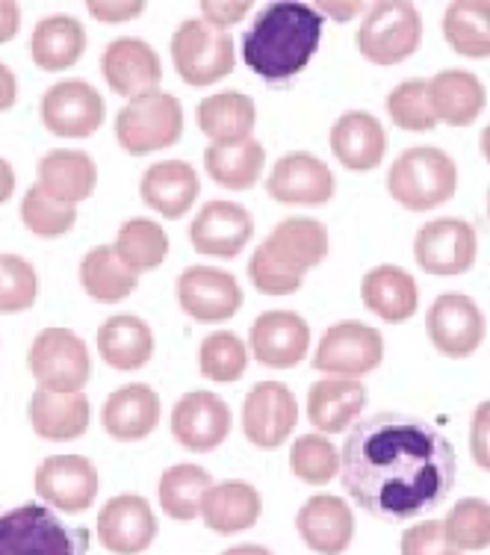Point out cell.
<instances>
[{
  "label": "cell",
  "mask_w": 490,
  "mask_h": 555,
  "mask_svg": "<svg viewBox=\"0 0 490 555\" xmlns=\"http://www.w3.org/2000/svg\"><path fill=\"white\" fill-rule=\"evenodd\" d=\"M459 476L443 431L414 414L382 411L361 420L340 449L346 493L373 517L405 524L447 500Z\"/></svg>",
  "instance_id": "obj_1"
},
{
  "label": "cell",
  "mask_w": 490,
  "mask_h": 555,
  "mask_svg": "<svg viewBox=\"0 0 490 555\" xmlns=\"http://www.w3.org/2000/svg\"><path fill=\"white\" fill-rule=\"evenodd\" d=\"M322 12L308 3L278 0L257 12L255 24L243 36L245 65L269 83L289 80L308 68L320 51Z\"/></svg>",
  "instance_id": "obj_2"
},
{
  "label": "cell",
  "mask_w": 490,
  "mask_h": 555,
  "mask_svg": "<svg viewBox=\"0 0 490 555\" xmlns=\"http://www.w3.org/2000/svg\"><path fill=\"white\" fill-rule=\"evenodd\" d=\"M387 193L411 214H426L459 193V166L447 151L416 145L402 151L387 171Z\"/></svg>",
  "instance_id": "obj_3"
},
{
  "label": "cell",
  "mask_w": 490,
  "mask_h": 555,
  "mask_svg": "<svg viewBox=\"0 0 490 555\" xmlns=\"http://www.w3.org/2000/svg\"><path fill=\"white\" fill-rule=\"evenodd\" d=\"M89 532L68 529L44 505H18L0 514V555H86Z\"/></svg>",
  "instance_id": "obj_4"
},
{
  "label": "cell",
  "mask_w": 490,
  "mask_h": 555,
  "mask_svg": "<svg viewBox=\"0 0 490 555\" xmlns=\"http://www.w3.org/2000/svg\"><path fill=\"white\" fill-rule=\"evenodd\" d=\"M183 137V107L169 92H154L128 101L116 118V139L130 157H145L171 149Z\"/></svg>",
  "instance_id": "obj_5"
},
{
  "label": "cell",
  "mask_w": 490,
  "mask_h": 555,
  "mask_svg": "<svg viewBox=\"0 0 490 555\" xmlns=\"http://www.w3.org/2000/svg\"><path fill=\"white\" fill-rule=\"evenodd\" d=\"M423 42V18L414 3L378 0L370 7L358 30V51L373 65H396Z\"/></svg>",
  "instance_id": "obj_6"
},
{
  "label": "cell",
  "mask_w": 490,
  "mask_h": 555,
  "mask_svg": "<svg viewBox=\"0 0 490 555\" xmlns=\"http://www.w3.org/2000/svg\"><path fill=\"white\" fill-rule=\"evenodd\" d=\"M171 60L186 86H214L234 72V39L207 22L186 18L171 36Z\"/></svg>",
  "instance_id": "obj_7"
},
{
  "label": "cell",
  "mask_w": 490,
  "mask_h": 555,
  "mask_svg": "<svg viewBox=\"0 0 490 555\" xmlns=\"http://www.w3.org/2000/svg\"><path fill=\"white\" fill-rule=\"evenodd\" d=\"M27 366L39 390H51V393H77L92 375L89 349L72 328H44L33 340Z\"/></svg>",
  "instance_id": "obj_8"
},
{
  "label": "cell",
  "mask_w": 490,
  "mask_h": 555,
  "mask_svg": "<svg viewBox=\"0 0 490 555\" xmlns=\"http://www.w3.org/2000/svg\"><path fill=\"white\" fill-rule=\"evenodd\" d=\"M384 361V337L363 322H337L322 334L313 370L334 378H361Z\"/></svg>",
  "instance_id": "obj_9"
},
{
  "label": "cell",
  "mask_w": 490,
  "mask_h": 555,
  "mask_svg": "<svg viewBox=\"0 0 490 555\" xmlns=\"http://www.w3.org/2000/svg\"><path fill=\"white\" fill-rule=\"evenodd\" d=\"M426 334L435 349L447 358H469L479 352L488 325L485 313L467 293H443L426 313Z\"/></svg>",
  "instance_id": "obj_10"
},
{
  "label": "cell",
  "mask_w": 490,
  "mask_h": 555,
  "mask_svg": "<svg viewBox=\"0 0 490 555\" xmlns=\"http://www.w3.org/2000/svg\"><path fill=\"white\" fill-rule=\"evenodd\" d=\"M479 240L476 228L464 219H435L416 231V267L428 275H464L476 263Z\"/></svg>",
  "instance_id": "obj_11"
},
{
  "label": "cell",
  "mask_w": 490,
  "mask_h": 555,
  "mask_svg": "<svg viewBox=\"0 0 490 555\" xmlns=\"http://www.w3.org/2000/svg\"><path fill=\"white\" fill-rule=\"evenodd\" d=\"M299 423L296 396L284 382H257L243 402V435L260 449H278L287 443Z\"/></svg>",
  "instance_id": "obj_12"
},
{
  "label": "cell",
  "mask_w": 490,
  "mask_h": 555,
  "mask_svg": "<svg viewBox=\"0 0 490 555\" xmlns=\"http://www.w3.org/2000/svg\"><path fill=\"white\" fill-rule=\"evenodd\" d=\"M104 98L86 80H60L42 98V125L54 137L86 139L104 125Z\"/></svg>",
  "instance_id": "obj_13"
},
{
  "label": "cell",
  "mask_w": 490,
  "mask_h": 555,
  "mask_svg": "<svg viewBox=\"0 0 490 555\" xmlns=\"http://www.w3.org/2000/svg\"><path fill=\"white\" fill-rule=\"evenodd\" d=\"M178 301L186 317L204 325L234 320L243 308V287L231 272L216 267H190L178 278Z\"/></svg>",
  "instance_id": "obj_14"
},
{
  "label": "cell",
  "mask_w": 490,
  "mask_h": 555,
  "mask_svg": "<svg viewBox=\"0 0 490 555\" xmlns=\"http://www.w3.org/2000/svg\"><path fill=\"white\" fill-rule=\"evenodd\" d=\"M157 532V514L139 493H118L104 502L98 514V538L113 555H142L154 544Z\"/></svg>",
  "instance_id": "obj_15"
},
{
  "label": "cell",
  "mask_w": 490,
  "mask_h": 555,
  "mask_svg": "<svg viewBox=\"0 0 490 555\" xmlns=\"http://www.w3.org/2000/svg\"><path fill=\"white\" fill-rule=\"evenodd\" d=\"M101 75L121 98H142L160 92L163 63L157 51L142 39H113L101 54Z\"/></svg>",
  "instance_id": "obj_16"
},
{
  "label": "cell",
  "mask_w": 490,
  "mask_h": 555,
  "mask_svg": "<svg viewBox=\"0 0 490 555\" xmlns=\"http://www.w3.org/2000/svg\"><path fill=\"white\" fill-rule=\"evenodd\" d=\"M36 493L56 512L83 514L98 496L95 464L83 455H51L36 470Z\"/></svg>",
  "instance_id": "obj_17"
},
{
  "label": "cell",
  "mask_w": 490,
  "mask_h": 555,
  "mask_svg": "<svg viewBox=\"0 0 490 555\" xmlns=\"http://www.w3.org/2000/svg\"><path fill=\"white\" fill-rule=\"evenodd\" d=\"M248 349L263 366L293 370L308 358L310 325L293 310H267L248 332Z\"/></svg>",
  "instance_id": "obj_18"
},
{
  "label": "cell",
  "mask_w": 490,
  "mask_h": 555,
  "mask_svg": "<svg viewBox=\"0 0 490 555\" xmlns=\"http://www.w3.org/2000/svg\"><path fill=\"white\" fill-rule=\"evenodd\" d=\"M171 435L190 452H210L231 435V411L210 390H190L175 402Z\"/></svg>",
  "instance_id": "obj_19"
},
{
  "label": "cell",
  "mask_w": 490,
  "mask_h": 555,
  "mask_svg": "<svg viewBox=\"0 0 490 555\" xmlns=\"http://www.w3.org/2000/svg\"><path fill=\"white\" fill-rule=\"evenodd\" d=\"M267 193L278 204L320 207L334 198V175L320 157H313L308 151L284 154L267 178Z\"/></svg>",
  "instance_id": "obj_20"
},
{
  "label": "cell",
  "mask_w": 490,
  "mask_h": 555,
  "mask_svg": "<svg viewBox=\"0 0 490 555\" xmlns=\"http://www.w3.org/2000/svg\"><path fill=\"white\" fill-rule=\"evenodd\" d=\"M255 236V216L236 202H207L190 224L195 251L210 257H236Z\"/></svg>",
  "instance_id": "obj_21"
},
{
  "label": "cell",
  "mask_w": 490,
  "mask_h": 555,
  "mask_svg": "<svg viewBox=\"0 0 490 555\" xmlns=\"http://www.w3.org/2000/svg\"><path fill=\"white\" fill-rule=\"evenodd\" d=\"M296 526L301 541L317 555H343L352 544L354 514L340 496L317 493L299 508Z\"/></svg>",
  "instance_id": "obj_22"
},
{
  "label": "cell",
  "mask_w": 490,
  "mask_h": 555,
  "mask_svg": "<svg viewBox=\"0 0 490 555\" xmlns=\"http://www.w3.org/2000/svg\"><path fill=\"white\" fill-rule=\"evenodd\" d=\"M101 423L113 440H121V443L145 440L160 423V396L142 382L118 387L104 402Z\"/></svg>",
  "instance_id": "obj_23"
},
{
  "label": "cell",
  "mask_w": 490,
  "mask_h": 555,
  "mask_svg": "<svg viewBox=\"0 0 490 555\" xmlns=\"http://www.w3.org/2000/svg\"><path fill=\"white\" fill-rule=\"evenodd\" d=\"M198 193H202L198 171L183 160L154 163L142 171V181H139L142 202L166 219H181L190 214L192 204L198 202Z\"/></svg>",
  "instance_id": "obj_24"
},
{
  "label": "cell",
  "mask_w": 490,
  "mask_h": 555,
  "mask_svg": "<svg viewBox=\"0 0 490 555\" xmlns=\"http://www.w3.org/2000/svg\"><path fill=\"white\" fill-rule=\"evenodd\" d=\"M331 154L349 171H373L387 154V130L373 113L352 109L331 128Z\"/></svg>",
  "instance_id": "obj_25"
},
{
  "label": "cell",
  "mask_w": 490,
  "mask_h": 555,
  "mask_svg": "<svg viewBox=\"0 0 490 555\" xmlns=\"http://www.w3.org/2000/svg\"><path fill=\"white\" fill-rule=\"evenodd\" d=\"M27 420L42 440L65 443V440L83 438L89 428V396L83 390L77 393L36 390L27 402Z\"/></svg>",
  "instance_id": "obj_26"
},
{
  "label": "cell",
  "mask_w": 490,
  "mask_h": 555,
  "mask_svg": "<svg viewBox=\"0 0 490 555\" xmlns=\"http://www.w3.org/2000/svg\"><path fill=\"white\" fill-rule=\"evenodd\" d=\"M361 299L370 313L390 325H402L416 313L420 305V289L411 272L394 263L370 269L361 281Z\"/></svg>",
  "instance_id": "obj_27"
},
{
  "label": "cell",
  "mask_w": 490,
  "mask_h": 555,
  "mask_svg": "<svg viewBox=\"0 0 490 555\" xmlns=\"http://www.w3.org/2000/svg\"><path fill=\"white\" fill-rule=\"evenodd\" d=\"M263 248L278 263L308 275V269L322 263L328 255V231L310 216H289L275 224V231L263 240Z\"/></svg>",
  "instance_id": "obj_28"
},
{
  "label": "cell",
  "mask_w": 490,
  "mask_h": 555,
  "mask_svg": "<svg viewBox=\"0 0 490 555\" xmlns=\"http://www.w3.org/2000/svg\"><path fill=\"white\" fill-rule=\"evenodd\" d=\"M428 101L437 121L449 128H469L488 104V89L476 75L449 68L428 80Z\"/></svg>",
  "instance_id": "obj_29"
},
{
  "label": "cell",
  "mask_w": 490,
  "mask_h": 555,
  "mask_svg": "<svg viewBox=\"0 0 490 555\" xmlns=\"http://www.w3.org/2000/svg\"><path fill=\"white\" fill-rule=\"evenodd\" d=\"M98 354L118 373L142 370L154 358V332L133 313H116L98 328Z\"/></svg>",
  "instance_id": "obj_30"
},
{
  "label": "cell",
  "mask_w": 490,
  "mask_h": 555,
  "mask_svg": "<svg viewBox=\"0 0 490 555\" xmlns=\"http://www.w3.org/2000/svg\"><path fill=\"white\" fill-rule=\"evenodd\" d=\"M263 500L255 485L243 479H228L214 485L202 502L204 526L216 534H236L252 529L260 520Z\"/></svg>",
  "instance_id": "obj_31"
},
{
  "label": "cell",
  "mask_w": 490,
  "mask_h": 555,
  "mask_svg": "<svg viewBox=\"0 0 490 555\" xmlns=\"http://www.w3.org/2000/svg\"><path fill=\"white\" fill-rule=\"evenodd\" d=\"M366 405V387L358 378H322L308 390V420L322 435L352 426Z\"/></svg>",
  "instance_id": "obj_32"
},
{
  "label": "cell",
  "mask_w": 490,
  "mask_h": 555,
  "mask_svg": "<svg viewBox=\"0 0 490 555\" xmlns=\"http://www.w3.org/2000/svg\"><path fill=\"white\" fill-rule=\"evenodd\" d=\"M36 171L44 193L75 207L95 193L98 186V166L86 151H48Z\"/></svg>",
  "instance_id": "obj_33"
},
{
  "label": "cell",
  "mask_w": 490,
  "mask_h": 555,
  "mask_svg": "<svg viewBox=\"0 0 490 555\" xmlns=\"http://www.w3.org/2000/svg\"><path fill=\"white\" fill-rule=\"evenodd\" d=\"M195 118H198V130L210 139V145H236L252 139L257 107L243 92H219L204 98L195 109Z\"/></svg>",
  "instance_id": "obj_34"
},
{
  "label": "cell",
  "mask_w": 490,
  "mask_h": 555,
  "mask_svg": "<svg viewBox=\"0 0 490 555\" xmlns=\"http://www.w3.org/2000/svg\"><path fill=\"white\" fill-rule=\"evenodd\" d=\"M86 54V27L75 15H48L33 27L30 56L42 72H65Z\"/></svg>",
  "instance_id": "obj_35"
},
{
  "label": "cell",
  "mask_w": 490,
  "mask_h": 555,
  "mask_svg": "<svg viewBox=\"0 0 490 555\" xmlns=\"http://www.w3.org/2000/svg\"><path fill=\"white\" fill-rule=\"evenodd\" d=\"M267 166V151L257 139H245L236 145H207L204 171L224 190H252Z\"/></svg>",
  "instance_id": "obj_36"
},
{
  "label": "cell",
  "mask_w": 490,
  "mask_h": 555,
  "mask_svg": "<svg viewBox=\"0 0 490 555\" xmlns=\"http://www.w3.org/2000/svg\"><path fill=\"white\" fill-rule=\"evenodd\" d=\"M80 284H83L86 296L98 305H116L137 289L139 275L121 263L116 248L98 246L89 248L80 260Z\"/></svg>",
  "instance_id": "obj_37"
},
{
  "label": "cell",
  "mask_w": 490,
  "mask_h": 555,
  "mask_svg": "<svg viewBox=\"0 0 490 555\" xmlns=\"http://www.w3.org/2000/svg\"><path fill=\"white\" fill-rule=\"evenodd\" d=\"M443 36L455 54L467 60L490 56V0H455L443 15Z\"/></svg>",
  "instance_id": "obj_38"
},
{
  "label": "cell",
  "mask_w": 490,
  "mask_h": 555,
  "mask_svg": "<svg viewBox=\"0 0 490 555\" xmlns=\"http://www.w3.org/2000/svg\"><path fill=\"white\" fill-rule=\"evenodd\" d=\"M214 488L210 473L198 464H175L160 476V508L171 520L190 524L202 514V502Z\"/></svg>",
  "instance_id": "obj_39"
},
{
  "label": "cell",
  "mask_w": 490,
  "mask_h": 555,
  "mask_svg": "<svg viewBox=\"0 0 490 555\" xmlns=\"http://www.w3.org/2000/svg\"><path fill=\"white\" fill-rule=\"evenodd\" d=\"M116 255L121 257V263L133 269L137 275L157 269L169 255V236L163 231V224L151 222L145 216L128 219L118 228L116 234Z\"/></svg>",
  "instance_id": "obj_40"
},
{
  "label": "cell",
  "mask_w": 490,
  "mask_h": 555,
  "mask_svg": "<svg viewBox=\"0 0 490 555\" xmlns=\"http://www.w3.org/2000/svg\"><path fill=\"white\" fill-rule=\"evenodd\" d=\"M198 370H202L204 378L219 382V385L240 382L248 370V349L234 332H214L202 340Z\"/></svg>",
  "instance_id": "obj_41"
},
{
  "label": "cell",
  "mask_w": 490,
  "mask_h": 555,
  "mask_svg": "<svg viewBox=\"0 0 490 555\" xmlns=\"http://www.w3.org/2000/svg\"><path fill=\"white\" fill-rule=\"evenodd\" d=\"M443 534L447 541L461 553H476L490 546V502L467 496L449 508L443 520Z\"/></svg>",
  "instance_id": "obj_42"
},
{
  "label": "cell",
  "mask_w": 490,
  "mask_h": 555,
  "mask_svg": "<svg viewBox=\"0 0 490 555\" xmlns=\"http://www.w3.org/2000/svg\"><path fill=\"white\" fill-rule=\"evenodd\" d=\"M22 222L30 234L44 236V240L63 236L75 228L77 207L75 204L60 202L54 195H48L42 186L36 183V186H30V190L24 193Z\"/></svg>",
  "instance_id": "obj_43"
},
{
  "label": "cell",
  "mask_w": 490,
  "mask_h": 555,
  "mask_svg": "<svg viewBox=\"0 0 490 555\" xmlns=\"http://www.w3.org/2000/svg\"><path fill=\"white\" fill-rule=\"evenodd\" d=\"M289 470L305 485H328L340 473V449L322 435H301L289 452Z\"/></svg>",
  "instance_id": "obj_44"
},
{
  "label": "cell",
  "mask_w": 490,
  "mask_h": 555,
  "mask_svg": "<svg viewBox=\"0 0 490 555\" xmlns=\"http://www.w3.org/2000/svg\"><path fill=\"white\" fill-rule=\"evenodd\" d=\"M387 113L394 118L396 128L411 130V133H426L435 130L437 116L428 101V80L411 77L405 83H399L387 95Z\"/></svg>",
  "instance_id": "obj_45"
},
{
  "label": "cell",
  "mask_w": 490,
  "mask_h": 555,
  "mask_svg": "<svg viewBox=\"0 0 490 555\" xmlns=\"http://www.w3.org/2000/svg\"><path fill=\"white\" fill-rule=\"evenodd\" d=\"M39 275L22 255H0V313H22L36 305Z\"/></svg>",
  "instance_id": "obj_46"
},
{
  "label": "cell",
  "mask_w": 490,
  "mask_h": 555,
  "mask_svg": "<svg viewBox=\"0 0 490 555\" xmlns=\"http://www.w3.org/2000/svg\"><path fill=\"white\" fill-rule=\"evenodd\" d=\"M248 278L267 296H289V293H296L305 284V275L293 272L284 263H278L275 257L263 248V243L255 248V255L248 260Z\"/></svg>",
  "instance_id": "obj_47"
},
{
  "label": "cell",
  "mask_w": 490,
  "mask_h": 555,
  "mask_svg": "<svg viewBox=\"0 0 490 555\" xmlns=\"http://www.w3.org/2000/svg\"><path fill=\"white\" fill-rule=\"evenodd\" d=\"M402 555H461L449 544L440 520H423L402 534Z\"/></svg>",
  "instance_id": "obj_48"
},
{
  "label": "cell",
  "mask_w": 490,
  "mask_h": 555,
  "mask_svg": "<svg viewBox=\"0 0 490 555\" xmlns=\"http://www.w3.org/2000/svg\"><path fill=\"white\" fill-rule=\"evenodd\" d=\"M469 455L481 470H490V402H481L473 411L469 423Z\"/></svg>",
  "instance_id": "obj_49"
},
{
  "label": "cell",
  "mask_w": 490,
  "mask_h": 555,
  "mask_svg": "<svg viewBox=\"0 0 490 555\" xmlns=\"http://www.w3.org/2000/svg\"><path fill=\"white\" fill-rule=\"evenodd\" d=\"M86 10L92 12V18L98 22H130V18H137L139 12H145V3L137 0V3H128V0H121V3H109V0H89L86 3Z\"/></svg>",
  "instance_id": "obj_50"
},
{
  "label": "cell",
  "mask_w": 490,
  "mask_h": 555,
  "mask_svg": "<svg viewBox=\"0 0 490 555\" xmlns=\"http://www.w3.org/2000/svg\"><path fill=\"white\" fill-rule=\"evenodd\" d=\"M248 10H252L248 0H236V3H214V0H204L202 3V12L204 18H207V24L222 33L224 27H231V24L240 22Z\"/></svg>",
  "instance_id": "obj_51"
},
{
  "label": "cell",
  "mask_w": 490,
  "mask_h": 555,
  "mask_svg": "<svg viewBox=\"0 0 490 555\" xmlns=\"http://www.w3.org/2000/svg\"><path fill=\"white\" fill-rule=\"evenodd\" d=\"M22 30V7L12 0H0V44L12 42Z\"/></svg>",
  "instance_id": "obj_52"
},
{
  "label": "cell",
  "mask_w": 490,
  "mask_h": 555,
  "mask_svg": "<svg viewBox=\"0 0 490 555\" xmlns=\"http://www.w3.org/2000/svg\"><path fill=\"white\" fill-rule=\"evenodd\" d=\"M15 98H18V83H15V75L7 63H0V113L15 107Z\"/></svg>",
  "instance_id": "obj_53"
},
{
  "label": "cell",
  "mask_w": 490,
  "mask_h": 555,
  "mask_svg": "<svg viewBox=\"0 0 490 555\" xmlns=\"http://www.w3.org/2000/svg\"><path fill=\"white\" fill-rule=\"evenodd\" d=\"M12 190H15V171H12L10 160L0 157V204L10 202Z\"/></svg>",
  "instance_id": "obj_54"
},
{
  "label": "cell",
  "mask_w": 490,
  "mask_h": 555,
  "mask_svg": "<svg viewBox=\"0 0 490 555\" xmlns=\"http://www.w3.org/2000/svg\"><path fill=\"white\" fill-rule=\"evenodd\" d=\"M320 10H328L334 18H340V22H349L354 15V10H361V3H352V7H337V3H320Z\"/></svg>",
  "instance_id": "obj_55"
},
{
  "label": "cell",
  "mask_w": 490,
  "mask_h": 555,
  "mask_svg": "<svg viewBox=\"0 0 490 555\" xmlns=\"http://www.w3.org/2000/svg\"><path fill=\"white\" fill-rule=\"evenodd\" d=\"M222 555H272V550L260 544H243V546H231V550H224Z\"/></svg>",
  "instance_id": "obj_56"
},
{
  "label": "cell",
  "mask_w": 490,
  "mask_h": 555,
  "mask_svg": "<svg viewBox=\"0 0 490 555\" xmlns=\"http://www.w3.org/2000/svg\"><path fill=\"white\" fill-rule=\"evenodd\" d=\"M479 149H481V154H485V160L490 163V125H488V128H485V130H481Z\"/></svg>",
  "instance_id": "obj_57"
},
{
  "label": "cell",
  "mask_w": 490,
  "mask_h": 555,
  "mask_svg": "<svg viewBox=\"0 0 490 555\" xmlns=\"http://www.w3.org/2000/svg\"><path fill=\"white\" fill-rule=\"evenodd\" d=\"M488 219H490V186H488Z\"/></svg>",
  "instance_id": "obj_58"
}]
</instances>
